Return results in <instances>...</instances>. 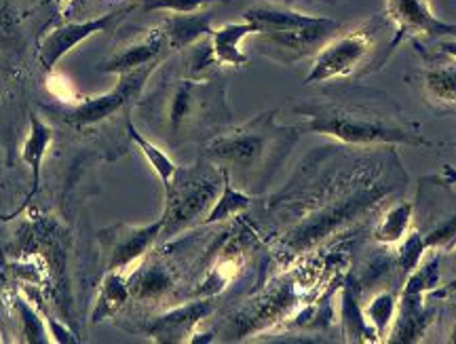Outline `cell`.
<instances>
[{"label":"cell","mask_w":456,"mask_h":344,"mask_svg":"<svg viewBox=\"0 0 456 344\" xmlns=\"http://www.w3.org/2000/svg\"><path fill=\"white\" fill-rule=\"evenodd\" d=\"M423 237L429 251H440V254L452 251L456 248V214L446 217V220L440 222L436 228H431Z\"/></svg>","instance_id":"f546056e"},{"label":"cell","mask_w":456,"mask_h":344,"mask_svg":"<svg viewBox=\"0 0 456 344\" xmlns=\"http://www.w3.org/2000/svg\"><path fill=\"white\" fill-rule=\"evenodd\" d=\"M175 274L159 262H142L129 274L131 298L138 302H159L174 290Z\"/></svg>","instance_id":"ac0fdd59"},{"label":"cell","mask_w":456,"mask_h":344,"mask_svg":"<svg viewBox=\"0 0 456 344\" xmlns=\"http://www.w3.org/2000/svg\"><path fill=\"white\" fill-rule=\"evenodd\" d=\"M249 34H258L256 32V28L249 24V21H235V24H226L218 28V30H214L209 34V45H208V51H205V55L199 57L197 61V68L192 70V77L199 74L203 70V68L208 66H235V68H241L249 61V57L243 53L241 49V43L245 38L249 37Z\"/></svg>","instance_id":"7c38bea8"},{"label":"cell","mask_w":456,"mask_h":344,"mask_svg":"<svg viewBox=\"0 0 456 344\" xmlns=\"http://www.w3.org/2000/svg\"><path fill=\"white\" fill-rule=\"evenodd\" d=\"M437 317V308L427 305V296L423 294H402L399 291L397 315L393 321L387 342L395 344H414L423 340L427 330Z\"/></svg>","instance_id":"4fadbf2b"},{"label":"cell","mask_w":456,"mask_h":344,"mask_svg":"<svg viewBox=\"0 0 456 344\" xmlns=\"http://www.w3.org/2000/svg\"><path fill=\"white\" fill-rule=\"evenodd\" d=\"M397 305L399 296L395 291H380V294H376L372 300H370V305L363 308L368 324L376 330L380 340H383L385 336H389V330L397 315Z\"/></svg>","instance_id":"4316f807"},{"label":"cell","mask_w":456,"mask_h":344,"mask_svg":"<svg viewBox=\"0 0 456 344\" xmlns=\"http://www.w3.org/2000/svg\"><path fill=\"white\" fill-rule=\"evenodd\" d=\"M161 61L157 64H148L138 70H131L125 74H118L117 87L106 91L98 97H91V100L78 104L74 111L68 114V123H72L74 127H91V125H98L102 120H106L112 114L123 111L129 102L138 100L142 89L148 83V78L152 77V72L157 70Z\"/></svg>","instance_id":"ba28073f"},{"label":"cell","mask_w":456,"mask_h":344,"mask_svg":"<svg viewBox=\"0 0 456 344\" xmlns=\"http://www.w3.org/2000/svg\"><path fill=\"white\" fill-rule=\"evenodd\" d=\"M212 11H195V13H174L163 21V32L167 38L169 51H180L195 45L197 40L214 32Z\"/></svg>","instance_id":"e0dca14e"},{"label":"cell","mask_w":456,"mask_h":344,"mask_svg":"<svg viewBox=\"0 0 456 344\" xmlns=\"http://www.w3.org/2000/svg\"><path fill=\"white\" fill-rule=\"evenodd\" d=\"M408 186V171L395 146L336 144L319 151L305 165L285 203L294 217L279 233L275 254L281 265H294L328 243H340L342 234L359 231L380 216L391 199Z\"/></svg>","instance_id":"6da1fadb"},{"label":"cell","mask_w":456,"mask_h":344,"mask_svg":"<svg viewBox=\"0 0 456 344\" xmlns=\"http://www.w3.org/2000/svg\"><path fill=\"white\" fill-rule=\"evenodd\" d=\"M427 245H425V237L419 231L408 233L406 237L399 241L397 248V268L403 277H408L410 273L414 271L416 266L423 262V258L427 254Z\"/></svg>","instance_id":"83f0119b"},{"label":"cell","mask_w":456,"mask_h":344,"mask_svg":"<svg viewBox=\"0 0 456 344\" xmlns=\"http://www.w3.org/2000/svg\"><path fill=\"white\" fill-rule=\"evenodd\" d=\"M444 182L450 186H456V168H452V165H444Z\"/></svg>","instance_id":"d6a6232c"},{"label":"cell","mask_w":456,"mask_h":344,"mask_svg":"<svg viewBox=\"0 0 456 344\" xmlns=\"http://www.w3.org/2000/svg\"><path fill=\"white\" fill-rule=\"evenodd\" d=\"M15 311L20 315L21 321V332H24L28 342H47L49 332H47V321L41 319L34 308L28 305L21 298H15Z\"/></svg>","instance_id":"f1b7e54d"},{"label":"cell","mask_w":456,"mask_h":344,"mask_svg":"<svg viewBox=\"0 0 456 344\" xmlns=\"http://www.w3.org/2000/svg\"><path fill=\"white\" fill-rule=\"evenodd\" d=\"M214 298H192L191 302L178 305L146 324V334L151 340L161 344L192 342L199 324L214 313Z\"/></svg>","instance_id":"8fae6325"},{"label":"cell","mask_w":456,"mask_h":344,"mask_svg":"<svg viewBox=\"0 0 456 344\" xmlns=\"http://www.w3.org/2000/svg\"><path fill=\"white\" fill-rule=\"evenodd\" d=\"M127 134L131 140H134V144L138 146V151L144 154L148 163H151V168L157 174L159 180H161L163 188H167L171 184V180H174L175 171H178V165L167 157V152L152 144L151 140H146V137L135 129V125L131 123V119H127Z\"/></svg>","instance_id":"484cf974"},{"label":"cell","mask_w":456,"mask_h":344,"mask_svg":"<svg viewBox=\"0 0 456 344\" xmlns=\"http://www.w3.org/2000/svg\"><path fill=\"white\" fill-rule=\"evenodd\" d=\"M231 119L226 104V91L212 80L184 78L174 85L165 97V131L169 142H178L195 131L222 127Z\"/></svg>","instance_id":"5b68a950"},{"label":"cell","mask_w":456,"mask_h":344,"mask_svg":"<svg viewBox=\"0 0 456 344\" xmlns=\"http://www.w3.org/2000/svg\"><path fill=\"white\" fill-rule=\"evenodd\" d=\"M298 135V127H283L277 123V111H269L249 123L209 137L203 146V157L228 174L232 182L249 188L258 177L271 174L292 151Z\"/></svg>","instance_id":"3957f363"},{"label":"cell","mask_w":456,"mask_h":344,"mask_svg":"<svg viewBox=\"0 0 456 344\" xmlns=\"http://www.w3.org/2000/svg\"><path fill=\"white\" fill-rule=\"evenodd\" d=\"M423 85L427 95L440 106H456V60L450 64L431 66L425 72Z\"/></svg>","instance_id":"cb8c5ba5"},{"label":"cell","mask_w":456,"mask_h":344,"mask_svg":"<svg viewBox=\"0 0 456 344\" xmlns=\"http://www.w3.org/2000/svg\"><path fill=\"white\" fill-rule=\"evenodd\" d=\"M374 47V34L368 26H359L342 37L328 40L313 61L311 72L306 74L305 83H328L334 78L351 77L359 66L366 61L370 51Z\"/></svg>","instance_id":"8992f818"},{"label":"cell","mask_w":456,"mask_h":344,"mask_svg":"<svg viewBox=\"0 0 456 344\" xmlns=\"http://www.w3.org/2000/svg\"><path fill=\"white\" fill-rule=\"evenodd\" d=\"M414 205L406 199H399L379 216L372 228V237L380 245H395L410 233Z\"/></svg>","instance_id":"44dd1931"},{"label":"cell","mask_w":456,"mask_h":344,"mask_svg":"<svg viewBox=\"0 0 456 344\" xmlns=\"http://www.w3.org/2000/svg\"><path fill=\"white\" fill-rule=\"evenodd\" d=\"M243 251L239 248H226L214 260L209 271L205 273L201 283L192 290V298H214L224 291L243 268Z\"/></svg>","instance_id":"d6986e66"},{"label":"cell","mask_w":456,"mask_h":344,"mask_svg":"<svg viewBox=\"0 0 456 344\" xmlns=\"http://www.w3.org/2000/svg\"><path fill=\"white\" fill-rule=\"evenodd\" d=\"M165 49H169L167 38H165L163 28H155L142 37L135 43H131L127 49H123L121 53L108 57L98 66V72L102 74H125L131 70H138L148 64H157L163 61Z\"/></svg>","instance_id":"5bb4252c"},{"label":"cell","mask_w":456,"mask_h":344,"mask_svg":"<svg viewBox=\"0 0 456 344\" xmlns=\"http://www.w3.org/2000/svg\"><path fill=\"white\" fill-rule=\"evenodd\" d=\"M129 298V274L125 271H108L104 281H102L94 313H91V324H102V321L110 319L112 315H117L127 305Z\"/></svg>","instance_id":"ffe728a7"},{"label":"cell","mask_w":456,"mask_h":344,"mask_svg":"<svg viewBox=\"0 0 456 344\" xmlns=\"http://www.w3.org/2000/svg\"><path fill=\"white\" fill-rule=\"evenodd\" d=\"M222 171L208 159L192 168H178L171 184L165 188L163 231L159 241H171L188 228L203 225L222 191Z\"/></svg>","instance_id":"277c9868"},{"label":"cell","mask_w":456,"mask_h":344,"mask_svg":"<svg viewBox=\"0 0 456 344\" xmlns=\"http://www.w3.org/2000/svg\"><path fill=\"white\" fill-rule=\"evenodd\" d=\"M135 7H138V4H125L121 9L108 11V13L94 17V20L70 21V24L55 28L53 32L43 38L41 51H38V61H41L45 70L51 72L57 66V61L70 53L77 45L85 43V40L94 37V34L112 32Z\"/></svg>","instance_id":"9c48e42d"},{"label":"cell","mask_w":456,"mask_h":344,"mask_svg":"<svg viewBox=\"0 0 456 344\" xmlns=\"http://www.w3.org/2000/svg\"><path fill=\"white\" fill-rule=\"evenodd\" d=\"M305 129L346 146H431L391 97L357 89L334 100L296 106Z\"/></svg>","instance_id":"7a4b0ae2"},{"label":"cell","mask_w":456,"mask_h":344,"mask_svg":"<svg viewBox=\"0 0 456 344\" xmlns=\"http://www.w3.org/2000/svg\"><path fill=\"white\" fill-rule=\"evenodd\" d=\"M163 216L151 225H114L98 234L102 258L108 271H125L134 268L144 258L152 245L161 239Z\"/></svg>","instance_id":"52a82bcc"},{"label":"cell","mask_w":456,"mask_h":344,"mask_svg":"<svg viewBox=\"0 0 456 344\" xmlns=\"http://www.w3.org/2000/svg\"><path fill=\"white\" fill-rule=\"evenodd\" d=\"M243 20L249 21L256 28V32L266 37V34L305 30V28L315 26L322 17L300 13V11L281 7V4H256V7L245 11Z\"/></svg>","instance_id":"9a60e30c"},{"label":"cell","mask_w":456,"mask_h":344,"mask_svg":"<svg viewBox=\"0 0 456 344\" xmlns=\"http://www.w3.org/2000/svg\"><path fill=\"white\" fill-rule=\"evenodd\" d=\"M222 176H224V180H222V191L218 194V199H216V203L212 205V209H209V214L205 216L201 226H212L231 220V217L248 211L249 205H252V197H249V194H245L243 191L235 188L232 180L228 177V174H224V171H222Z\"/></svg>","instance_id":"603a6c76"},{"label":"cell","mask_w":456,"mask_h":344,"mask_svg":"<svg viewBox=\"0 0 456 344\" xmlns=\"http://www.w3.org/2000/svg\"><path fill=\"white\" fill-rule=\"evenodd\" d=\"M387 17L397 28L391 51L403 37L456 38V24H448L436 17L429 0H387Z\"/></svg>","instance_id":"30bf717a"},{"label":"cell","mask_w":456,"mask_h":344,"mask_svg":"<svg viewBox=\"0 0 456 344\" xmlns=\"http://www.w3.org/2000/svg\"><path fill=\"white\" fill-rule=\"evenodd\" d=\"M442 265L450 268V277H456V248L442 256Z\"/></svg>","instance_id":"1f68e13d"},{"label":"cell","mask_w":456,"mask_h":344,"mask_svg":"<svg viewBox=\"0 0 456 344\" xmlns=\"http://www.w3.org/2000/svg\"><path fill=\"white\" fill-rule=\"evenodd\" d=\"M450 342H454V344H456V324H454L452 332H450Z\"/></svg>","instance_id":"836d02e7"},{"label":"cell","mask_w":456,"mask_h":344,"mask_svg":"<svg viewBox=\"0 0 456 344\" xmlns=\"http://www.w3.org/2000/svg\"><path fill=\"white\" fill-rule=\"evenodd\" d=\"M51 142H53V129L47 123H43L37 114H30V134H28L24 148H21V159L32 171V194L38 191V184H41L43 160L47 157Z\"/></svg>","instance_id":"7402d4cb"},{"label":"cell","mask_w":456,"mask_h":344,"mask_svg":"<svg viewBox=\"0 0 456 344\" xmlns=\"http://www.w3.org/2000/svg\"><path fill=\"white\" fill-rule=\"evenodd\" d=\"M220 0H144V11H169V13H195Z\"/></svg>","instance_id":"4dcf8cb0"},{"label":"cell","mask_w":456,"mask_h":344,"mask_svg":"<svg viewBox=\"0 0 456 344\" xmlns=\"http://www.w3.org/2000/svg\"><path fill=\"white\" fill-rule=\"evenodd\" d=\"M442 256L444 254H440V251H433V256L427 258V260L423 258V262L408 274L406 283H403L402 288V294L429 296L433 290L440 288V283L444 281Z\"/></svg>","instance_id":"d4e9b609"},{"label":"cell","mask_w":456,"mask_h":344,"mask_svg":"<svg viewBox=\"0 0 456 344\" xmlns=\"http://www.w3.org/2000/svg\"><path fill=\"white\" fill-rule=\"evenodd\" d=\"M340 332L345 342L372 344L380 342L379 334L372 325L368 324L363 308L359 307V294L355 290V277L353 273H346L345 281L340 285Z\"/></svg>","instance_id":"2e32d148"}]
</instances>
